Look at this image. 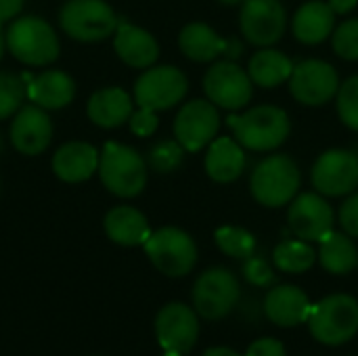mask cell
Returning a JSON list of instances; mask_svg holds the SVG:
<instances>
[{
    "mask_svg": "<svg viewBox=\"0 0 358 356\" xmlns=\"http://www.w3.org/2000/svg\"><path fill=\"white\" fill-rule=\"evenodd\" d=\"M227 126L233 130L235 141L250 151H273L285 143L292 122L281 107L258 105L241 115H229Z\"/></svg>",
    "mask_w": 358,
    "mask_h": 356,
    "instance_id": "cell-1",
    "label": "cell"
},
{
    "mask_svg": "<svg viewBox=\"0 0 358 356\" xmlns=\"http://www.w3.org/2000/svg\"><path fill=\"white\" fill-rule=\"evenodd\" d=\"M300 183L302 174L298 164L289 155L275 153L254 168L250 189L258 204L266 208H281L296 197Z\"/></svg>",
    "mask_w": 358,
    "mask_h": 356,
    "instance_id": "cell-2",
    "label": "cell"
},
{
    "mask_svg": "<svg viewBox=\"0 0 358 356\" xmlns=\"http://www.w3.org/2000/svg\"><path fill=\"white\" fill-rule=\"evenodd\" d=\"M310 334L325 346H340L358 332V302L348 294H334L321 300L308 317Z\"/></svg>",
    "mask_w": 358,
    "mask_h": 356,
    "instance_id": "cell-3",
    "label": "cell"
},
{
    "mask_svg": "<svg viewBox=\"0 0 358 356\" xmlns=\"http://www.w3.org/2000/svg\"><path fill=\"white\" fill-rule=\"evenodd\" d=\"M103 185L117 197H134L147 185V164L134 149L107 143L99 159Z\"/></svg>",
    "mask_w": 358,
    "mask_h": 356,
    "instance_id": "cell-4",
    "label": "cell"
},
{
    "mask_svg": "<svg viewBox=\"0 0 358 356\" xmlns=\"http://www.w3.org/2000/svg\"><path fill=\"white\" fill-rule=\"evenodd\" d=\"M145 252L153 266L168 277H185L197 262L195 241L189 233L174 227H164L151 233L145 241Z\"/></svg>",
    "mask_w": 358,
    "mask_h": 356,
    "instance_id": "cell-5",
    "label": "cell"
},
{
    "mask_svg": "<svg viewBox=\"0 0 358 356\" xmlns=\"http://www.w3.org/2000/svg\"><path fill=\"white\" fill-rule=\"evenodd\" d=\"M6 46L27 65H46L59 57V40L40 17L17 19L6 31Z\"/></svg>",
    "mask_w": 358,
    "mask_h": 356,
    "instance_id": "cell-6",
    "label": "cell"
},
{
    "mask_svg": "<svg viewBox=\"0 0 358 356\" xmlns=\"http://www.w3.org/2000/svg\"><path fill=\"white\" fill-rule=\"evenodd\" d=\"M61 27L73 40L96 42L117 29V17L103 0H69L61 10Z\"/></svg>",
    "mask_w": 358,
    "mask_h": 356,
    "instance_id": "cell-7",
    "label": "cell"
},
{
    "mask_svg": "<svg viewBox=\"0 0 358 356\" xmlns=\"http://www.w3.org/2000/svg\"><path fill=\"white\" fill-rule=\"evenodd\" d=\"M241 290L237 277L227 269H210L206 271L193 287V304L195 311L208 319L218 321L224 319L239 302Z\"/></svg>",
    "mask_w": 358,
    "mask_h": 356,
    "instance_id": "cell-8",
    "label": "cell"
},
{
    "mask_svg": "<svg viewBox=\"0 0 358 356\" xmlns=\"http://www.w3.org/2000/svg\"><path fill=\"white\" fill-rule=\"evenodd\" d=\"M203 90L216 107L235 111L252 101L254 82L250 73L243 71L235 61L224 59L208 69L203 78Z\"/></svg>",
    "mask_w": 358,
    "mask_h": 356,
    "instance_id": "cell-9",
    "label": "cell"
},
{
    "mask_svg": "<svg viewBox=\"0 0 358 356\" xmlns=\"http://www.w3.org/2000/svg\"><path fill=\"white\" fill-rule=\"evenodd\" d=\"M289 90L294 99L308 107L329 103L340 90V78L334 65L321 59H306L294 65L289 78Z\"/></svg>",
    "mask_w": 358,
    "mask_h": 356,
    "instance_id": "cell-10",
    "label": "cell"
},
{
    "mask_svg": "<svg viewBox=\"0 0 358 356\" xmlns=\"http://www.w3.org/2000/svg\"><path fill=\"white\" fill-rule=\"evenodd\" d=\"M243 38L260 48L279 42L287 27V13L279 0H243L239 13Z\"/></svg>",
    "mask_w": 358,
    "mask_h": 356,
    "instance_id": "cell-11",
    "label": "cell"
},
{
    "mask_svg": "<svg viewBox=\"0 0 358 356\" xmlns=\"http://www.w3.org/2000/svg\"><path fill=\"white\" fill-rule=\"evenodd\" d=\"M189 82L187 76L172 65L151 67L147 69L134 84V99L138 107H147L153 111L170 109L180 103L187 94Z\"/></svg>",
    "mask_w": 358,
    "mask_h": 356,
    "instance_id": "cell-12",
    "label": "cell"
},
{
    "mask_svg": "<svg viewBox=\"0 0 358 356\" xmlns=\"http://www.w3.org/2000/svg\"><path fill=\"white\" fill-rule=\"evenodd\" d=\"M220 128L218 107L208 99H195L180 107L174 120V136L185 151L195 153L208 147Z\"/></svg>",
    "mask_w": 358,
    "mask_h": 356,
    "instance_id": "cell-13",
    "label": "cell"
},
{
    "mask_svg": "<svg viewBox=\"0 0 358 356\" xmlns=\"http://www.w3.org/2000/svg\"><path fill=\"white\" fill-rule=\"evenodd\" d=\"M313 187L325 197H342L358 187V155L346 149H329L319 155L310 174Z\"/></svg>",
    "mask_w": 358,
    "mask_h": 356,
    "instance_id": "cell-14",
    "label": "cell"
},
{
    "mask_svg": "<svg viewBox=\"0 0 358 356\" xmlns=\"http://www.w3.org/2000/svg\"><path fill=\"white\" fill-rule=\"evenodd\" d=\"M155 334L157 342L166 353L187 355L197 342L199 336V321L195 311L187 304L172 302L164 306L155 319Z\"/></svg>",
    "mask_w": 358,
    "mask_h": 356,
    "instance_id": "cell-15",
    "label": "cell"
},
{
    "mask_svg": "<svg viewBox=\"0 0 358 356\" xmlns=\"http://www.w3.org/2000/svg\"><path fill=\"white\" fill-rule=\"evenodd\" d=\"M289 227L302 241H321L334 231V210L321 193H302L292 199Z\"/></svg>",
    "mask_w": 358,
    "mask_h": 356,
    "instance_id": "cell-16",
    "label": "cell"
},
{
    "mask_svg": "<svg viewBox=\"0 0 358 356\" xmlns=\"http://www.w3.org/2000/svg\"><path fill=\"white\" fill-rule=\"evenodd\" d=\"M52 126L48 115L42 111V107L27 105L23 107L10 128L13 145L23 155H38L42 153L50 143Z\"/></svg>",
    "mask_w": 358,
    "mask_h": 356,
    "instance_id": "cell-17",
    "label": "cell"
},
{
    "mask_svg": "<svg viewBox=\"0 0 358 356\" xmlns=\"http://www.w3.org/2000/svg\"><path fill=\"white\" fill-rule=\"evenodd\" d=\"M310 302L308 296L296 285H279L268 292L264 300L266 317L281 327H296L308 321L310 317Z\"/></svg>",
    "mask_w": 358,
    "mask_h": 356,
    "instance_id": "cell-18",
    "label": "cell"
},
{
    "mask_svg": "<svg viewBox=\"0 0 358 356\" xmlns=\"http://www.w3.org/2000/svg\"><path fill=\"white\" fill-rule=\"evenodd\" d=\"M336 27V13L327 2L313 0L302 4L292 21L294 36L302 44H321L325 42Z\"/></svg>",
    "mask_w": 358,
    "mask_h": 356,
    "instance_id": "cell-19",
    "label": "cell"
},
{
    "mask_svg": "<svg viewBox=\"0 0 358 356\" xmlns=\"http://www.w3.org/2000/svg\"><path fill=\"white\" fill-rule=\"evenodd\" d=\"M115 52L130 67H151L159 57V46L149 31L130 23H117Z\"/></svg>",
    "mask_w": 358,
    "mask_h": 356,
    "instance_id": "cell-20",
    "label": "cell"
},
{
    "mask_svg": "<svg viewBox=\"0 0 358 356\" xmlns=\"http://www.w3.org/2000/svg\"><path fill=\"white\" fill-rule=\"evenodd\" d=\"M245 168V153L243 147L231 138L220 136L210 143L206 155V172L216 183H235Z\"/></svg>",
    "mask_w": 358,
    "mask_h": 356,
    "instance_id": "cell-21",
    "label": "cell"
},
{
    "mask_svg": "<svg viewBox=\"0 0 358 356\" xmlns=\"http://www.w3.org/2000/svg\"><path fill=\"white\" fill-rule=\"evenodd\" d=\"M99 168V153L88 143H67L52 157L55 174L65 183H80Z\"/></svg>",
    "mask_w": 358,
    "mask_h": 356,
    "instance_id": "cell-22",
    "label": "cell"
},
{
    "mask_svg": "<svg viewBox=\"0 0 358 356\" xmlns=\"http://www.w3.org/2000/svg\"><path fill=\"white\" fill-rule=\"evenodd\" d=\"M73 80L63 71H44L27 84V97L44 109L65 107L73 101Z\"/></svg>",
    "mask_w": 358,
    "mask_h": 356,
    "instance_id": "cell-23",
    "label": "cell"
},
{
    "mask_svg": "<svg viewBox=\"0 0 358 356\" xmlns=\"http://www.w3.org/2000/svg\"><path fill=\"white\" fill-rule=\"evenodd\" d=\"M105 231L120 245H145L151 235L147 218L130 206L113 208L105 216Z\"/></svg>",
    "mask_w": 358,
    "mask_h": 356,
    "instance_id": "cell-24",
    "label": "cell"
},
{
    "mask_svg": "<svg viewBox=\"0 0 358 356\" xmlns=\"http://www.w3.org/2000/svg\"><path fill=\"white\" fill-rule=\"evenodd\" d=\"M88 115L96 126L115 128L132 115V101L122 88H103L88 101Z\"/></svg>",
    "mask_w": 358,
    "mask_h": 356,
    "instance_id": "cell-25",
    "label": "cell"
},
{
    "mask_svg": "<svg viewBox=\"0 0 358 356\" xmlns=\"http://www.w3.org/2000/svg\"><path fill=\"white\" fill-rule=\"evenodd\" d=\"M292 71H294L292 59L271 46L254 52L248 65V73L252 82L260 88H275V86L289 82Z\"/></svg>",
    "mask_w": 358,
    "mask_h": 356,
    "instance_id": "cell-26",
    "label": "cell"
},
{
    "mask_svg": "<svg viewBox=\"0 0 358 356\" xmlns=\"http://www.w3.org/2000/svg\"><path fill=\"white\" fill-rule=\"evenodd\" d=\"M178 46L191 61L208 63L224 52V38L206 23H189L178 36Z\"/></svg>",
    "mask_w": 358,
    "mask_h": 356,
    "instance_id": "cell-27",
    "label": "cell"
},
{
    "mask_svg": "<svg viewBox=\"0 0 358 356\" xmlns=\"http://www.w3.org/2000/svg\"><path fill=\"white\" fill-rule=\"evenodd\" d=\"M319 243H321L319 260L325 271L334 275H348L358 264V250L352 239L348 237V233L331 231Z\"/></svg>",
    "mask_w": 358,
    "mask_h": 356,
    "instance_id": "cell-28",
    "label": "cell"
},
{
    "mask_svg": "<svg viewBox=\"0 0 358 356\" xmlns=\"http://www.w3.org/2000/svg\"><path fill=\"white\" fill-rule=\"evenodd\" d=\"M273 260L279 271L300 275V273H306L315 264L317 254L308 245V241H302V239L300 241H283L275 248Z\"/></svg>",
    "mask_w": 358,
    "mask_h": 356,
    "instance_id": "cell-29",
    "label": "cell"
},
{
    "mask_svg": "<svg viewBox=\"0 0 358 356\" xmlns=\"http://www.w3.org/2000/svg\"><path fill=\"white\" fill-rule=\"evenodd\" d=\"M216 245L231 258H250L256 252V237L241 227H220L214 235Z\"/></svg>",
    "mask_w": 358,
    "mask_h": 356,
    "instance_id": "cell-30",
    "label": "cell"
},
{
    "mask_svg": "<svg viewBox=\"0 0 358 356\" xmlns=\"http://www.w3.org/2000/svg\"><path fill=\"white\" fill-rule=\"evenodd\" d=\"M27 92V84L15 73L0 71V120L10 118L23 103Z\"/></svg>",
    "mask_w": 358,
    "mask_h": 356,
    "instance_id": "cell-31",
    "label": "cell"
},
{
    "mask_svg": "<svg viewBox=\"0 0 358 356\" xmlns=\"http://www.w3.org/2000/svg\"><path fill=\"white\" fill-rule=\"evenodd\" d=\"M336 101H338V113H340V120L350 128L358 132V76L348 78L338 94H336Z\"/></svg>",
    "mask_w": 358,
    "mask_h": 356,
    "instance_id": "cell-32",
    "label": "cell"
},
{
    "mask_svg": "<svg viewBox=\"0 0 358 356\" xmlns=\"http://www.w3.org/2000/svg\"><path fill=\"white\" fill-rule=\"evenodd\" d=\"M185 157V149L178 141H162L149 153V164L157 172H174Z\"/></svg>",
    "mask_w": 358,
    "mask_h": 356,
    "instance_id": "cell-33",
    "label": "cell"
},
{
    "mask_svg": "<svg viewBox=\"0 0 358 356\" xmlns=\"http://www.w3.org/2000/svg\"><path fill=\"white\" fill-rule=\"evenodd\" d=\"M331 44L338 57L346 61H358V19H348L331 34Z\"/></svg>",
    "mask_w": 358,
    "mask_h": 356,
    "instance_id": "cell-34",
    "label": "cell"
},
{
    "mask_svg": "<svg viewBox=\"0 0 358 356\" xmlns=\"http://www.w3.org/2000/svg\"><path fill=\"white\" fill-rule=\"evenodd\" d=\"M243 277H245L252 285H258V287H268V285L275 283V273H273L271 264H268L264 258H258V256L245 258Z\"/></svg>",
    "mask_w": 358,
    "mask_h": 356,
    "instance_id": "cell-35",
    "label": "cell"
},
{
    "mask_svg": "<svg viewBox=\"0 0 358 356\" xmlns=\"http://www.w3.org/2000/svg\"><path fill=\"white\" fill-rule=\"evenodd\" d=\"M157 115L153 109L141 107L138 111H134L130 115V128L136 136H151L157 130Z\"/></svg>",
    "mask_w": 358,
    "mask_h": 356,
    "instance_id": "cell-36",
    "label": "cell"
},
{
    "mask_svg": "<svg viewBox=\"0 0 358 356\" xmlns=\"http://www.w3.org/2000/svg\"><path fill=\"white\" fill-rule=\"evenodd\" d=\"M340 225L344 229V233H348L350 237H358V193L350 195L342 208H340Z\"/></svg>",
    "mask_w": 358,
    "mask_h": 356,
    "instance_id": "cell-37",
    "label": "cell"
},
{
    "mask_svg": "<svg viewBox=\"0 0 358 356\" xmlns=\"http://www.w3.org/2000/svg\"><path fill=\"white\" fill-rule=\"evenodd\" d=\"M245 356H285V348L275 338H262L248 348Z\"/></svg>",
    "mask_w": 358,
    "mask_h": 356,
    "instance_id": "cell-38",
    "label": "cell"
},
{
    "mask_svg": "<svg viewBox=\"0 0 358 356\" xmlns=\"http://www.w3.org/2000/svg\"><path fill=\"white\" fill-rule=\"evenodd\" d=\"M243 52H245V46H243L241 38H237V36L224 38V52L222 55L227 61H237Z\"/></svg>",
    "mask_w": 358,
    "mask_h": 356,
    "instance_id": "cell-39",
    "label": "cell"
},
{
    "mask_svg": "<svg viewBox=\"0 0 358 356\" xmlns=\"http://www.w3.org/2000/svg\"><path fill=\"white\" fill-rule=\"evenodd\" d=\"M23 6V0H0V21L15 17Z\"/></svg>",
    "mask_w": 358,
    "mask_h": 356,
    "instance_id": "cell-40",
    "label": "cell"
},
{
    "mask_svg": "<svg viewBox=\"0 0 358 356\" xmlns=\"http://www.w3.org/2000/svg\"><path fill=\"white\" fill-rule=\"evenodd\" d=\"M327 4L331 6V10L336 15H346V13H350L357 6L358 0H329Z\"/></svg>",
    "mask_w": 358,
    "mask_h": 356,
    "instance_id": "cell-41",
    "label": "cell"
},
{
    "mask_svg": "<svg viewBox=\"0 0 358 356\" xmlns=\"http://www.w3.org/2000/svg\"><path fill=\"white\" fill-rule=\"evenodd\" d=\"M203 356H241V355H239V353H235V350H231V348L220 346V348H210V350H208Z\"/></svg>",
    "mask_w": 358,
    "mask_h": 356,
    "instance_id": "cell-42",
    "label": "cell"
},
{
    "mask_svg": "<svg viewBox=\"0 0 358 356\" xmlns=\"http://www.w3.org/2000/svg\"><path fill=\"white\" fill-rule=\"evenodd\" d=\"M218 2H222V4H227V6H233V4H241L243 0H218Z\"/></svg>",
    "mask_w": 358,
    "mask_h": 356,
    "instance_id": "cell-43",
    "label": "cell"
},
{
    "mask_svg": "<svg viewBox=\"0 0 358 356\" xmlns=\"http://www.w3.org/2000/svg\"><path fill=\"white\" fill-rule=\"evenodd\" d=\"M2 52H4V38H2V34H0V59H2Z\"/></svg>",
    "mask_w": 358,
    "mask_h": 356,
    "instance_id": "cell-44",
    "label": "cell"
},
{
    "mask_svg": "<svg viewBox=\"0 0 358 356\" xmlns=\"http://www.w3.org/2000/svg\"><path fill=\"white\" fill-rule=\"evenodd\" d=\"M164 356H182V355H178V353H166Z\"/></svg>",
    "mask_w": 358,
    "mask_h": 356,
    "instance_id": "cell-45",
    "label": "cell"
},
{
    "mask_svg": "<svg viewBox=\"0 0 358 356\" xmlns=\"http://www.w3.org/2000/svg\"><path fill=\"white\" fill-rule=\"evenodd\" d=\"M0 149H2V141H0Z\"/></svg>",
    "mask_w": 358,
    "mask_h": 356,
    "instance_id": "cell-46",
    "label": "cell"
}]
</instances>
